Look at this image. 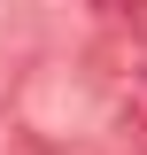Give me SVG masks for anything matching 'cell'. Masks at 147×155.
I'll list each match as a JSON object with an SVG mask.
<instances>
[{"mask_svg": "<svg viewBox=\"0 0 147 155\" xmlns=\"http://www.w3.org/2000/svg\"><path fill=\"white\" fill-rule=\"evenodd\" d=\"M109 23H132V31H147V0H93Z\"/></svg>", "mask_w": 147, "mask_h": 155, "instance_id": "obj_1", "label": "cell"}, {"mask_svg": "<svg viewBox=\"0 0 147 155\" xmlns=\"http://www.w3.org/2000/svg\"><path fill=\"white\" fill-rule=\"evenodd\" d=\"M132 101L147 109V47H139V62H132Z\"/></svg>", "mask_w": 147, "mask_h": 155, "instance_id": "obj_2", "label": "cell"}]
</instances>
